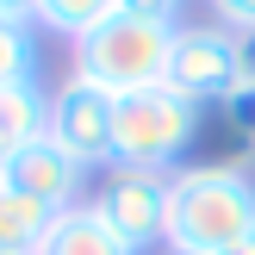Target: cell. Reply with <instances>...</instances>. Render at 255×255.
<instances>
[{
  "mask_svg": "<svg viewBox=\"0 0 255 255\" xmlns=\"http://www.w3.org/2000/svg\"><path fill=\"white\" fill-rule=\"evenodd\" d=\"M255 237V181L231 162L181 168L168 187V243L174 255H218Z\"/></svg>",
  "mask_w": 255,
  "mask_h": 255,
  "instance_id": "cell-1",
  "label": "cell"
},
{
  "mask_svg": "<svg viewBox=\"0 0 255 255\" xmlns=\"http://www.w3.org/2000/svg\"><path fill=\"white\" fill-rule=\"evenodd\" d=\"M174 31L181 25H156V19H137V12H112L106 25L75 44V75L94 87H106L112 100L119 94H143V87H168L174 69Z\"/></svg>",
  "mask_w": 255,
  "mask_h": 255,
  "instance_id": "cell-2",
  "label": "cell"
},
{
  "mask_svg": "<svg viewBox=\"0 0 255 255\" xmlns=\"http://www.w3.org/2000/svg\"><path fill=\"white\" fill-rule=\"evenodd\" d=\"M199 137V106L181 87H143L112 100V168H156L181 162V149Z\"/></svg>",
  "mask_w": 255,
  "mask_h": 255,
  "instance_id": "cell-3",
  "label": "cell"
},
{
  "mask_svg": "<svg viewBox=\"0 0 255 255\" xmlns=\"http://www.w3.org/2000/svg\"><path fill=\"white\" fill-rule=\"evenodd\" d=\"M168 187H174V174H156V168H112V181L100 187L87 206H94L100 218L112 224V237L137 255L143 243L168 237Z\"/></svg>",
  "mask_w": 255,
  "mask_h": 255,
  "instance_id": "cell-4",
  "label": "cell"
},
{
  "mask_svg": "<svg viewBox=\"0 0 255 255\" xmlns=\"http://www.w3.org/2000/svg\"><path fill=\"white\" fill-rule=\"evenodd\" d=\"M44 137L69 162H81V168H106L112 162V94L94 87V81H81V75H69V81L50 94Z\"/></svg>",
  "mask_w": 255,
  "mask_h": 255,
  "instance_id": "cell-5",
  "label": "cell"
},
{
  "mask_svg": "<svg viewBox=\"0 0 255 255\" xmlns=\"http://www.w3.org/2000/svg\"><path fill=\"white\" fill-rule=\"evenodd\" d=\"M168 87H181L193 106H206V100H231L237 87H243V69H237V37L218 31V25H187V31H174Z\"/></svg>",
  "mask_w": 255,
  "mask_h": 255,
  "instance_id": "cell-6",
  "label": "cell"
},
{
  "mask_svg": "<svg viewBox=\"0 0 255 255\" xmlns=\"http://www.w3.org/2000/svg\"><path fill=\"white\" fill-rule=\"evenodd\" d=\"M81 174H87L81 162H69L50 137H37V143L12 149V162L0 168V187H12V193L37 199L50 212H69V206H81Z\"/></svg>",
  "mask_w": 255,
  "mask_h": 255,
  "instance_id": "cell-7",
  "label": "cell"
},
{
  "mask_svg": "<svg viewBox=\"0 0 255 255\" xmlns=\"http://www.w3.org/2000/svg\"><path fill=\"white\" fill-rule=\"evenodd\" d=\"M37 255H131V249L112 237V224L100 218L94 206H69V212H56V224L44 231Z\"/></svg>",
  "mask_w": 255,
  "mask_h": 255,
  "instance_id": "cell-8",
  "label": "cell"
},
{
  "mask_svg": "<svg viewBox=\"0 0 255 255\" xmlns=\"http://www.w3.org/2000/svg\"><path fill=\"white\" fill-rule=\"evenodd\" d=\"M50 125V94L37 81H0V131L12 137V143H37Z\"/></svg>",
  "mask_w": 255,
  "mask_h": 255,
  "instance_id": "cell-9",
  "label": "cell"
},
{
  "mask_svg": "<svg viewBox=\"0 0 255 255\" xmlns=\"http://www.w3.org/2000/svg\"><path fill=\"white\" fill-rule=\"evenodd\" d=\"M50 224H56L50 206H37V199L0 187V249H6V255H37V243H44Z\"/></svg>",
  "mask_w": 255,
  "mask_h": 255,
  "instance_id": "cell-10",
  "label": "cell"
},
{
  "mask_svg": "<svg viewBox=\"0 0 255 255\" xmlns=\"http://www.w3.org/2000/svg\"><path fill=\"white\" fill-rule=\"evenodd\" d=\"M119 6L125 0H37V25H50V31H62V37L81 44V37L94 31V25H106Z\"/></svg>",
  "mask_w": 255,
  "mask_h": 255,
  "instance_id": "cell-11",
  "label": "cell"
},
{
  "mask_svg": "<svg viewBox=\"0 0 255 255\" xmlns=\"http://www.w3.org/2000/svg\"><path fill=\"white\" fill-rule=\"evenodd\" d=\"M0 81H37V44H31V25L0 19Z\"/></svg>",
  "mask_w": 255,
  "mask_h": 255,
  "instance_id": "cell-12",
  "label": "cell"
},
{
  "mask_svg": "<svg viewBox=\"0 0 255 255\" xmlns=\"http://www.w3.org/2000/svg\"><path fill=\"white\" fill-rule=\"evenodd\" d=\"M224 125H231V131L255 149V87H237V94L224 100Z\"/></svg>",
  "mask_w": 255,
  "mask_h": 255,
  "instance_id": "cell-13",
  "label": "cell"
},
{
  "mask_svg": "<svg viewBox=\"0 0 255 255\" xmlns=\"http://www.w3.org/2000/svg\"><path fill=\"white\" fill-rule=\"evenodd\" d=\"M212 6H218V19L231 25V31L255 37V0H212Z\"/></svg>",
  "mask_w": 255,
  "mask_h": 255,
  "instance_id": "cell-14",
  "label": "cell"
},
{
  "mask_svg": "<svg viewBox=\"0 0 255 255\" xmlns=\"http://www.w3.org/2000/svg\"><path fill=\"white\" fill-rule=\"evenodd\" d=\"M125 12L156 19V25H174V19H181V0H125Z\"/></svg>",
  "mask_w": 255,
  "mask_h": 255,
  "instance_id": "cell-15",
  "label": "cell"
},
{
  "mask_svg": "<svg viewBox=\"0 0 255 255\" xmlns=\"http://www.w3.org/2000/svg\"><path fill=\"white\" fill-rule=\"evenodd\" d=\"M0 19H12V25H31V19H37V0H0Z\"/></svg>",
  "mask_w": 255,
  "mask_h": 255,
  "instance_id": "cell-16",
  "label": "cell"
},
{
  "mask_svg": "<svg viewBox=\"0 0 255 255\" xmlns=\"http://www.w3.org/2000/svg\"><path fill=\"white\" fill-rule=\"evenodd\" d=\"M237 69H243V87H255V37H237Z\"/></svg>",
  "mask_w": 255,
  "mask_h": 255,
  "instance_id": "cell-17",
  "label": "cell"
},
{
  "mask_svg": "<svg viewBox=\"0 0 255 255\" xmlns=\"http://www.w3.org/2000/svg\"><path fill=\"white\" fill-rule=\"evenodd\" d=\"M218 255H255V237H249V243H237V249H218Z\"/></svg>",
  "mask_w": 255,
  "mask_h": 255,
  "instance_id": "cell-18",
  "label": "cell"
},
{
  "mask_svg": "<svg viewBox=\"0 0 255 255\" xmlns=\"http://www.w3.org/2000/svg\"><path fill=\"white\" fill-rule=\"evenodd\" d=\"M0 255H6V249H0Z\"/></svg>",
  "mask_w": 255,
  "mask_h": 255,
  "instance_id": "cell-19",
  "label": "cell"
}]
</instances>
